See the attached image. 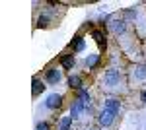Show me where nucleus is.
<instances>
[{"label": "nucleus", "mask_w": 146, "mask_h": 130, "mask_svg": "<svg viewBox=\"0 0 146 130\" xmlns=\"http://www.w3.org/2000/svg\"><path fill=\"white\" fill-rule=\"evenodd\" d=\"M70 47L74 49V53H82V51H84V47H86V43H84V39H82V37H74V41L70 43Z\"/></svg>", "instance_id": "nucleus-8"}, {"label": "nucleus", "mask_w": 146, "mask_h": 130, "mask_svg": "<svg viewBox=\"0 0 146 130\" xmlns=\"http://www.w3.org/2000/svg\"><path fill=\"white\" fill-rule=\"evenodd\" d=\"M43 89H45V84H43L41 80H37V78H35V80H33V95H39Z\"/></svg>", "instance_id": "nucleus-14"}, {"label": "nucleus", "mask_w": 146, "mask_h": 130, "mask_svg": "<svg viewBox=\"0 0 146 130\" xmlns=\"http://www.w3.org/2000/svg\"><path fill=\"white\" fill-rule=\"evenodd\" d=\"M103 109H107V111H111L115 115H119V111H121V101H117V99H107Z\"/></svg>", "instance_id": "nucleus-6"}, {"label": "nucleus", "mask_w": 146, "mask_h": 130, "mask_svg": "<svg viewBox=\"0 0 146 130\" xmlns=\"http://www.w3.org/2000/svg\"><path fill=\"white\" fill-rule=\"evenodd\" d=\"M60 78H62V74H60L58 68H49V70H47V82H51V84H58Z\"/></svg>", "instance_id": "nucleus-5"}, {"label": "nucleus", "mask_w": 146, "mask_h": 130, "mask_svg": "<svg viewBox=\"0 0 146 130\" xmlns=\"http://www.w3.org/2000/svg\"><path fill=\"white\" fill-rule=\"evenodd\" d=\"M45 105L49 109H58L60 105H62V97H60L58 93H53V95H49V97H47Z\"/></svg>", "instance_id": "nucleus-4"}, {"label": "nucleus", "mask_w": 146, "mask_h": 130, "mask_svg": "<svg viewBox=\"0 0 146 130\" xmlns=\"http://www.w3.org/2000/svg\"><path fill=\"white\" fill-rule=\"evenodd\" d=\"M115 117H117L115 113L107 111V109H103V111L100 113V119H98V120H100V124H101V126H109L113 120H115Z\"/></svg>", "instance_id": "nucleus-3"}, {"label": "nucleus", "mask_w": 146, "mask_h": 130, "mask_svg": "<svg viewBox=\"0 0 146 130\" xmlns=\"http://www.w3.org/2000/svg\"><path fill=\"white\" fill-rule=\"evenodd\" d=\"M37 25H39V27H47V25H49V16H41V18L37 20Z\"/></svg>", "instance_id": "nucleus-16"}, {"label": "nucleus", "mask_w": 146, "mask_h": 130, "mask_svg": "<svg viewBox=\"0 0 146 130\" xmlns=\"http://www.w3.org/2000/svg\"><path fill=\"white\" fill-rule=\"evenodd\" d=\"M135 78L144 80V78H146V66H136V68H135Z\"/></svg>", "instance_id": "nucleus-15"}, {"label": "nucleus", "mask_w": 146, "mask_h": 130, "mask_svg": "<svg viewBox=\"0 0 146 130\" xmlns=\"http://www.w3.org/2000/svg\"><path fill=\"white\" fill-rule=\"evenodd\" d=\"M35 130H49V124H47V122H39V124L35 126Z\"/></svg>", "instance_id": "nucleus-17"}, {"label": "nucleus", "mask_w": 146, "mask_h": 130, "mask_svg": "<svg viewBox=\"0 0 146 130\" xmlns=\"http://www.w3.org/2000/svg\"><path fill=\"white\" fill-rule=\"evenodd\" d=\"M98 62H100V54H90V56L86 58V66H88V68L98 66Z\"/></svg>", "instance_id": "nucleus-13"}, {"label": "nucleus", "mask_w": 146, "mask_h": 130, "mask_svg": "<svg viewBox=\"0 0 146 130\" xmlns=\"http://www.w3.org/2000/svg\"><path fill=\"white\" fill-rule=\"evenodd\" d=\"M119 80H121L119 70L111 68V70H107V72H105V76H103V86H105V87H115L117 84H119Z\"/></svg>", "instance_id": "nucleus-1"}, {"label": "nucleus", "mask_w": 146, "mask_h": 130, "mask_svg": "<svg viewBox=\"0 0 146 130\" xmlns=\"http://www.w3.org/2000/svg\"><path fill=\"white\" fill-rule=\"evenodd\" d=\"M109 29H111L113 33H123L125 31V22L123 20H111V23H109Z\"/></svg>", "instance_id": "nucleus-7"}, {"label": "nucleus", "mask_w": 146, "mask_h": 130, "mask_svg": "<svg viewBox=\"0 0 146 130\" xmlns=\"http://www.w3.org/2000/svg\"><path fill=\"white\" fill-rule=\"evenodd\" d=\"M92 35H94V39H96V43H98L101 49H103V47H105V35H103L100 29H96V31L92 33Z\"/></svg>", "instance_id": "nucleus-11"}, {"label": "nucleus", "mask_w": 146, "mask_h": 130, "mask_svg": "<svg viewBox=\"0 0 146 130\" xmlns=\"http://www.w3.org/2000/svg\"><path fill=\"white\" fill-rule=\"evenodd\" d=\"M70 124H72V117H62L60 119V124H58V130H70Z\"/></svg>", "instance_id": "nucleus-12"}, {"label": "nucleus", "mask_w": 146, "mask_h": 130, "mask_svg": "<svg viewBox=\"0 0 146 130\" xmlns=\"http://www.w3.org/2000/svg\"><path fill=\"white\" fill-rule=\"evenodd\" d=\"M68 86L80 91V89H82V78H80V76H70V78H68Z\"/></svg>", "instance_id": "nucleus-10"}, {"label": "nucleus", "mask_w": 146, "mask_h": 130, "mask_svg": "<svg viewBox=\"0 0 146 130\" xmlns=\"http://www.w3.org/2000/svg\"><path fill=\"white\" fill-rule=\"evenodd\" d=\"M88 107V103L84 101V99H80V97H76L74 99V103H72V107H70V117H80V113L84 111V109Z\"/></svg>", "instance_id": "nucleus-2"}, {"label": "nucleus", "mask_w": 146, "mask_h": 130, "mask_svg": "<svg viewBox=\"0 0 146 130\" xmlns=\"http://www.w3.org/2000/svg\"><path fill=\"white\" fill-rule=\"evenodd\" d=\"M140 99H142V101L146 103V91H142V95H140Z\"/></svg>", "instance_id": "nucleus-18"}, {"label": "nucleus", "mask_w": 146, "mask_h": 130, "mask_svg": "<svg viewBox=\"0 0 146 130\" xmlns=\"http://www.w3.org/2000/svg\"><path fill=\"white\" fill-rule=\"evenodd\" d=\"M74 62H76V60H74V54H64V56H62V60H60V64H62V68H72V66H74Z\"/></svg>", "instance_id": "nucleus-9"}]
</instances>
